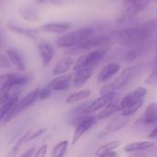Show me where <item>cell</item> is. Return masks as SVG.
Returning a JSON list of instances; mask_svg holds the SVG:
<instances>
[{
    "instance_id": "obj_1",
    "label": "cell",
    "mask_w": 157,
    "mask_h": 157,
    "mask_svg": "<svg viewBox=\"0 0 157 157\" xmlns=\"http://www.w3.org/2000/svg\"><path fill=\"white\" fill-rule=\"evenodd\" d=\"M155 29L156 24L155 22H146L118 31L116 40L125 46L140 47L151 37Z\"/></svg>"
},
{
    "instance_id": "obj_2",
    "label": "cell",
    "mask_w": 157,
    "mask_h": 157,
    "mask_svg": "<svg viewBox=\"0 0 157 157\" xmlns=\"http://www.w3.org/2000/svg\"><path fill=\"white\" fill-rule=\"evenodd\" d=\"M94 32V29L91 28H84L79 29L75 31L66 33L56 40V45L61 48H71L73 46H76L80 42L84 41L87 38L91 37Z\"/></svg>"
},
{
    "instance_id": "obj_3",
    "label": "cell",
    "mask_w": 157,
    "mask_h": 157,
    "mask_svg": "<svg viewBox=\"0 0 157 157\" xmlns=\"http://www.w3.org/2000/svg\"><path fill=\"white\" fill-rule=\"evenodd\" d=\"M30 81L29 75H21L17 74H6L0 77V91H7L17 89L19 86H25Z\"/></svg>"
},
{
    "instance_id": "obj_4",
    "label": "cell",
    "mask_w": 157,
    "mask_h": 157,
    "mask_svg": "<svg viewBox=\"0 0 157 157\" xmlns=\"http://www.w3.org/2000/svg\"><path fill=\"white\" fill-rule=\"evenodd\" d=\"M106 50H96L90 52L88 53L83 54L80 56L74 64V70H78L85 67H91L93 68L97 65L106 55Z\"/></svg>"
},
{
    "instance_id": "obj_5",
    "label": "cell",
    "mask_w": 157,
    "mask_h": 157,
    "mask_svg": "<svg viewBox=\"0 0 157 157\" xmlns=\"http://www.w3.org/2000/svg\"><path fill=\"white\" fill-rule=\"evenodd\" d=\"M133 75H134V68L129 67V68L124 69L115 80H113L111 83L100 88V95L109 93V92H115V90H118L123 87L132 80V78L133 77Z\"/></svg>"
},
{
    "instance_id": "obj_6",
    "label": "cell",
    "mask_w": 157,
    "mask_h": 157,
    "mask_svg": "<svg viewBox=\"0 0 157 157\" xmlns=\"http://www.w3.org/2000/svg\"><path fill=\"white\" fill-rule=\"evenodd\" d=\"M109 40H110V37L108 35H98L96 37H89L84 41L77 44L69 52L72 53H79L82 52H86L91 49L106 45L109 41Z\"/></svg>"
},
{
    "instance_id": "obj_7",
    "label": "cell",
    "mask_w": 157,
    "mask_h": 157,
    "mask_svg": "<svg viewBox=\"0 0 157 157\" xmlns=\"http://www.w3.org/2000/svg\"><path fill=\"white\" fill-rule=\"evenodd\" d=\"M97 119L98 118H96L94 116H86L85 118H82L78 121L75 131V133H74V136H73V139H72L73 145H75L82 138V136L96 123Z\"/></svg>"
},
{
    "instance_id": "obj_8",
    "label": "cell",
    "mask_w": 157,
    "mask_h": 157,
    "mask_svg": "<svg viewBox=\"0 0 157 157\" xmlns=\"http://www.w3.org/2000/svg\"><path fill=\"white\" fill-rule=\"evenodd\" d=\"M118 95L115 92H109V93H105L102 94L99 98H98L97 99H95L93 102H91L90 104H88L85 109V113H93L96 112L98 110H99L100 109L105 108L106 106H108Z\"/></svg>"
},
{
    "instance_id": "obj_9",
    "label": "cell",
    "mask_w": 157,
    "mask_h": 157,
    "mask_svg": "<svg viewBox=\"0 0 157 157\" xmlns=\"http://www.w3.org/2000/svg\"><path fill=\"white\" fill-rule=\"evenodd\" d=\"M147 91L144 86H139L135 90H133L132 93L126 95L121 101H120V110L124 109L126 107L133 103L139 98H143L146 95Z\"/></svg>"
},
{
    "instance_id": "obj_10",
    "label": "cell",
    "mask_w": 157,
    "mask_h": 157,
    "mask_svg": "<svg viewBox=\"0 0 157 157\" xmlns=\"http://www.w3.org/2000/svg\"><path fill=\"white\" fill-rule=\"evenodd\" d=\"M40 88H37L32 90L30 93H29L28 95H26L24 98H22L18 103L16 105L17 111L20 113L21 111H24L25 109H29L30 106H32L35 101L40 98Z\"/></svg>"
},
{
    "instance_id": "obj_11",
    "label": "cell",
    "mask_w": 157,
    "mask_h": 157,
    "mask_svg": "<svg viewBox=\"0 0 157 157\" xmlns=\"http://www.w3.org/2000/svg\"><path fill=\"white\" fill-rule=\"evenodd\" d=\"M157 123V104H150L144 114L138 119L136 124H154Z\"/></svg>"
},
{
    "instance_id": "obj_12",
    "label": "cell",
    "mask_w": 157,
    "mask_h": 157,
    "mask_svg": "<svg viewBox=\"0 0 157 157\" xmlns=\"http://www.w3.org/2000/svg\"><path fill=\"white\" fill-rule=\"evenodd\" d=\"M38 50H39V53H40L42 64L48 65L53 57V53H54L53 47L49 42L41 40L38 44Z\"/></svg>"
},
{
    "instance_id": "obj_13",
    "label": "cell",
    "mask_w": 157,
    "mask_h": 157,
    "mask_svg": "<svg viewBox=\"0 0 157 157\" xmlns=\"http://www.w3.org/2000/svg\"><path fill=\"white\" fill-rule=\"evenodd\" d=\"M70 24L65 22H50L44 25H41L39 28V30L46 33H63L69 29Z\"/></svg>"
},
{
    "instance_id": "obj_14",
    "label": "cell",
    "mask_w": 157,
    "mask_h": 157,
    "mask_svg": "<svg viewBox=\"0 0 157 157\" xmlns=\"http://www.w3.org/2000/svg\"><path fill=\"white\" fill-rule=\"evenodd\" d=\"M72 80V75H59L52 79L49 84L48 87L52 91H62L66 89L69 85L70 81Z\"/></svg>"
},
{
    "instance_id": "obj_15",
    "label": "cell",
    "mask_w": 157,
    "mask_h": 157,
    "mask_svg": "<svg viewBox=\"0 0 157 157\" xmlns=\"http://www.w3.org/2000/svg\"><path fill=\"white\" fill-rule=\"evenodd\" d=\"M120 69H121V65L116 63H112L107 64L98 73V81L100 82V83H104V82L108 81L113 75L118 74Z\"/></svg>"
},
{
    "instance_id": "obj_16",
    "label": "cell",
    "mask_w": 157,
    "mask_h": 157,
    "mask_svg": "<svg viewBox=\"0 0 157 157\" xmlns=\"http://www.w3.org/2000/svg\"><path fill=\"white\" fill-rule=\"evenodd\" d=\"M126 118H128V117H125V116L121 115V117L113 120L110 123H109V125L105 128V130L100 133L99 137H104V136H106V135H108L109 133H112V132H115L117 131L121 130L129 122V120H127Z\"/></svg>"
},
{
    "instance_id": "obj_17",
    "label": "cell",
    "mask_w": 157,
    "mask_h": 157,
    "mask_svg": "<svg viewBox=\"0 0 157 157\" xmlns=\"http://www.w3.org/2000/svg\"><path fill=\"white\" fill-rule=\"evenodd\" d=\"M73 63H74V59L69 55L61 58L52 70V75H61L66 73L71 68Z\"/></svg>"
},
{
    "instance_id": "obj_18",
    "label": "cell",
    "mask_w": 157,
    "mask_h": 157,
    "mask_svg": "<svg viewBox=\"0 0 157 157\" xmlns=\"http://www.w3.org/2000/svg\"><path fill=\"white\" fill-rule=\"evenodd\" d=\"M93 68L91 67H85L76 70V73L75 75V77L73 79V83L75 87L82 86L92 75Z\"/></svg>"
},
{
    "instance_id": "obj_19",
    "label": "cell",
    "mask_w": 157,
    "mask_h": 157,
    "mask_svg": "<svg viewBox=\"0 0 157 157\" xmlns=\"http://www.w3.org/2000/svg\"><path fill=\"white\" fill-rule=\"evenodd\" d=\"M6 54L7 57L10 61V63L18 70L20 71H25L26 69V64L25 62L23 60V58L21 57L19 52L17 49L14 48H9L6 50Z\"/></svg>"
},
{
    "instance_id": "obj_20",
    "label": "cell",
    "mask_w": 157,
    "mask_h": 157,
    "mask_svg": "<svg viewBox=\"0 0 157 157\" xmlns=\"http://www.w3.org/2000/svg\"><path fill=\"white\" fill-rule=\"evenodd\" d=\"M116 111H120V102H119V95L108 105L105 107V109L98 115V120H102V119H106L109 118L110 115H112L113 113H115Z\"/></svg>"
},
{
    "instance_id": "obj_21",
    "label": "cell",
    "mask_w": 157,
    "mask_h": 157,
    "mask_svg": "<svg viewBox=\"0 0 157 157\" xmlns=\"http://www.w3.org/2000/svg\"><path fill=\"white\" fill-rule=\"evenodd\" d=\"M19 101V94L15 95L11 98H9L8 99H6V101L1 103V109H0V120L3 119L5 117V115L9 112Z\"/></svg>"
},
{
    "instance_id": "obj_22",
    "label": "cell",
    "mask_w": 157,
    "mask_h": 157,
    "mask_svg": "<svg viewBox=\"0 0 157 157\" xmlns=\"http://www.w3.org/2000/svg\"><path fill=\"white\" fill-rule=\"evenodd\" d=\"M155 145L153 142L148 141H142V142H134L132 144H129L124 147L125 152H138V151H144L146 149H150Z\"/></svg>"
},
{
    "instance_id": "obj_23",
    "label": "cell",
    "mask_w": 157,
    "mask_h": 157,
    "mask_svg": "<svg viewBox=\"0 0 157 157\" xmlns=\"http://www.w3.org/2000/svg\"><path fill=\"white\" fill-rule=\"evenodd\" d=\"M7 28L13 31V32H16V33H18L20 35H23V36H26L28 38H30V39H34L37 35V32L38 30L37 29H25V28H21L17 25H15V24H11L10 22L7 24Z\"/></svg>"
},
{
    "instance_id": "obj_24",
    "label": "cell",
    "mask_w": 157,
    "mask_h": 157,
    "mask_svg": "<svg viewBox=\"0 0 157 157\" xmlns=\"http://www.w3.org/2000/svg\"><path fill=\"white\" fill-rule=\"evenodd\" d=\"M91 95V91L89 89H83L81 91H78L76 93H74L72 95H70L67 98H66V103L67 104H75L77 103L83 99H86L87 98H89Z\"/></svg>"
},
{
    "instance_id": "obj_25",
    "label": "cell",
    "mask_w": 157,
    "mask_h": 157,
    "mask_svg": "<svg viewBox=\"0 0 157 157\" xmlns=\"http://www.w3.org/2000/svg\"><path fill=\"white\" fill-rule=\"evenodd\" d=\"M18 13L26 20H29V21L39 20V16H38L37 12L34 9H32L31 7H29V6L20 7L18 10Z\"/></svg>"
},
{
    "instance_id": "obj_26",
    "label": "cell",
    "mask_w": 157,
    "mask_h": 157,
    "mask_svg": "<svg viewBox=\"0 0 157 157\" xmlns=\"http://www.w3.org/2000/svg\"><path fill=\"white\" fill-rule=\"evenodd\" d=\"M143 105H144V98H139L136 101H134L133 103H132L131 105H129L128 107H126L124 109H122L121 115L125 116V117H130L131 115H132L136 111H138L142 108Z\"/></svg>"
},
{
    "instance_id": "obj_27",
    "label": "cell",
    "mask_w": 157,
    "mask_h": 157,
    "mask_svg": "<svg viewBox=\"0 0 157 157\" xmlns=\"http://www.w3.org/2000/svg\"><path fill=\"white\" fill-rule=\"evenodd\" d=\"M121 144V142H120V141H113V142L107 143L106 144H103L100 147H98V151L96 152V155L101 156L104 153L109 152V151H112V150L118 148Z\"/></svg>"
},
{
    "instance_id": "obj_28",
    "label": "cell",
    "mask_w": 157,
    "mask_h": 157,
    "mask_svg": "<svg viewBox=\"0 0 157 157\" xmlns=\"http://www.w3.org/2000/svg\"><path fill=\"white\" fill-rule=\"evenodd\" d=\"M67 148H68V142L67 141H62L54 146L52 155L53 157L63 156L66 153Z\"/></svg>"
},
{
    "instance_id": "obj_29",
    "label": "cell",
    "mask_w": 157,
    "mask_h": 157,
    "mask_svg": "<svg viewBox=\"0 0 157 157\" xmlns=\"http://www.w3.org/2000/svg\"><path fill=\"white\" fill-rule=\"evenodd\" d=\"M145 83L151 86H156L157 85V66L153 70V72L149 75L148 78L145 80Z\"/></svg>"
},
{
    "instance_id": "obj_30",
    "label": "cell",
    "mask_w": 157,
    "mask_h": 157,
    "mask_svg": "<svg viewBox=\"0 0 157 157\" xmlns=\"http://www.w3.org/2000/svg\"><path fill=\"white\" fill-rule=\"evenodd\" d=\"M137 52L136 50H131L130 52H128L125 55V61L127 63H132L136 60L137 58Z\"/></svg>"
},
{
    "instance_id": "obj_31",
    "label": "cell",
    "mask_w": 157,
    "mask_h": 157,
    "mask_svg": "<svg viewBox=\"0 0 157 157\" xmlns=\"http://www.w3.org/2000/svg\"><path fill=\"white\" fill-rule=\"evenodd\" d=\"M52 92V91L48 86H46V87L40 89V99H41V100L47 99V98L50 97V95H51Z\"/></svg>"
},
{
    "instance_id": "obj_32",
    "label": "cell",
    "mask_w": 157,
    "mask_h": 157,
    "mask_svg": "<svg viewBox=\"0 0 157 157\" xmlns=\"http://www.w3.org/2000/svg\"><path fill=\"white\" fill-rule=\"evenodd\" d=\"M47 149H48V146L47 144H44V145H41L39 150H37V152L35 153V155L34 156H38V157H41L44 156L46 155V152H47Z\"/></svg>"
},
{
    "instance_id": "obj_33",
    "label": "cell",
    "mask_w": 157,
    "mask_h": 157,
    "mask_svg": "<svg viewBox=\"0 0 157 157\" xmlns=\"http://www.w3.org/2000/svg\"><path fill=\"white\" fill-rule=\"evenodd\" d=\"M63 0H37V2L39 3H42V4H52V5H60L62 3Z\"/></svg>"
},
{
    "instance_id": "obj_34",
    "label": "cell",
    "mask_w": 157,
    "mask_h": 157,
    "mask_svg": "<svg viewBox=\"0 0 157 157\" xmlns=\"http://www.w3.org/2000/svg\"><path fill=\"white\" fill-rule=\"evenodd\" d=\"M10 61L7 60V58L5 57V55H1V61H0V65L1 67H10Z\"/></svg>"
},
{
    "instance_id": "obj_35",
    "label": "cell",
    "mask_w": 157,
    "mask_h": 157,
    "mask_svg": "<svg viewBox=\"0 0 157 157\" xmlns=\"http://www.w3.org/2000/svg\"><path fill=\"white\" fill-rule=\"evenodd\" d=\"M36 151V148L35 147H31V148H29V150H27L24 154H22V156H25V157H29V156H34L35 155V154H34V152Z\"/></svg>"
},
{
    "instance_id": "obj_36",
    "label": "cell",
    "mask_w": 157,
    "mask_h": 157,
    "mask_svg": "<svg viewBox=\"0 0 157 157\" xmlns=\"http://www.w3.org/2000/svg\"><path fill=\"white\" fill-rule=\"evenodd\" d=\"M114 150H112V151H109V152H106V153H104L101 156H117L118 155V154L117 153H115V152H113Z\"/></svg>"
},
{
    "instance_id": "obj_37",
    "label": "cell",
    "mask_w": 157,
    "mask_h": 157,
    "mask_svg": "<svg viewBox=\"0 0 157 157\" xmlns=\"http://www.w3.org/2000/svg\"><path fill=\"white\" fill-rule=\"evenodd\" d=\"M148 138H157V126L149 133Z\"/></svg>"
}]
</instances>
